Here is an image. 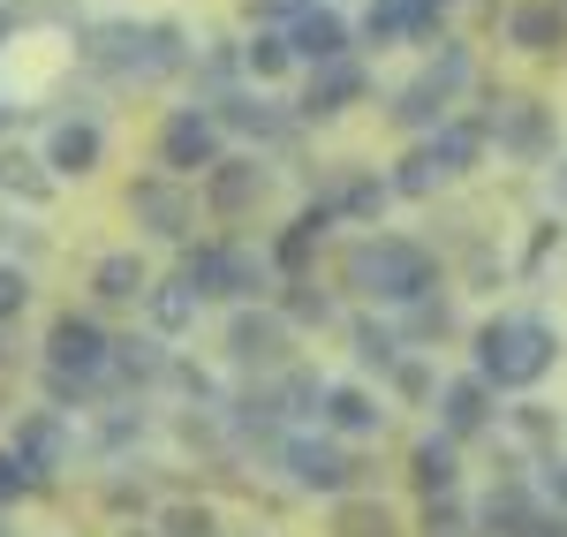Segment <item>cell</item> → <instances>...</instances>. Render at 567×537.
<instances>
[{"instance_id":"obj_1","label":"cell","mask_w":567,"mask_h":537,"mask_svg":"<svg viewBox=\"0 0 567 537\" xmlns=\"http://www.w3.org/2000/svg\"><path fill=\"white\" fill-rule=\"evenodd\" d=\"M341 272H349V288H363L371 303H416V296H432L439 288V266L424 242H409V235H363V242H349V258H341Z\"/></svg>"},{"instance_id":"obj_2","label":"cell","mask_w":567,"mask_h":537,"mask_svg":"<svg viewBox=\"0 0 567 537\" xmlns=\"http://www.w3.org/2000/svg\"><path fill=\"white\" fill-rule=\"evenodd\" d=\"M553 363H560V333H553L545 318H492V326L477 333V379L484 386L523 394V386H537Z\"/></svg>"},{"instance_id":"obj_3","label":"cell","mask_w":567,"mask_h":537,"mask_svg":"<svg viewBox=\"0 0 567 537\" xmlns=\"http://www.w3.org/2000/svg\"><path fill=\"white\" fill-rule=\"evenodd\" d=\"M130 220L144 227V235H159V242H189V227H197V197H189L175 175H144L130 189Z\"/></svg>"},{"instance_id":"obj_4","label":"cell","mask_w":567,"mask_h":537,"mask_svg":"<svg viewBox=\"0 0 567 537\" xmlns=\"http://www.w3.org/2000/svg\"><path fill=\"white\" fill-rule=\"evenodd\" d=\"M106 333L91 326V318H76V311H61L53 318V333H45V371H61V379H84V386H99L106 379Z\"/></svg>"},{"instance_id":"obj_5","label":"cell","mask_w":567,"mask_h":537,"mask_svg":"<svg viewBox=\"0 0 567 537\" xmlns=\"http://www.w3.org/2000/svg\"><path fill=\"white\" fill-rule=\"evenodd\" d=\"M69 424L53 416V409H31V416H16V440H8V454H16V469L31 477V485H45L53 469H69Z\"/></svg>"},{"instance_id":"obj_6","label":"cell","mask_w":567,"mask_h":537,"mask_svg":"<svg viewBox=\"0 0 567 537\" xmlns=\"http://www.w3.org/2000/svg\"><path fill=\"white\" fill-rule=\"evenodd\" d=\"M219 159V122L213 114H197V106H182V114H167V130H159V167L167 175H189V167H205L213 175Z\"/></svg>"},{"instance_id":"obj_7","label":"cell","mask_w":567,"mask_h":537,"mask_svg":"<svg viewBox=\"0 0 567 537\" xmlns=\"http://www.w3.org/2000/svg\"><path fill=\"white\" fill-rule=\"evenodd\" d=\"M280 469H288L303 493H349V485H355V462L333 447V440H310V432L280 440Z\"/></svg>"},{"instance_id":"obj_8","label":"cell","mask_w":567,"mask_h":537,"mask_svg":"<svg viewBox=\"0 0 567 537\" xmlns=\"http://www.w3.org/2000/svg\"><path fill=\"white\" fill-rule=\"evenodd\" d=\"M484 136H492L499 152H515V159H545V152H553V114H545L537 99H499V106L484 114Z\"/></svg>"},{"instance_id":"obj_9","label":"cell","mask_w":567,"mask_h":537,"mask_svg":"<svg viewBox=\"0 0 567 537\" xmlns=\"http://www.w3.org/2000/svg\"><path fill=\"white\" fill-rule=\"evenodd\" d=\"M227 357L243 363V371H265V363L288 357V326L272 311H235L227 318Z\"/></svg>"},{"instance_id":"obj_10","label":"cell","mask_w":567,"mask_h":537,"mask_svg":"<svg viewBox=\"0 0 567 537\" xmlns=\"http://www.w3.org/2000/svg\"><path fill=\"white\" fill-rule=\"evenodd\" d=\"M265 189H272V175H265L258 159H219L213 175H205V205L213 213H250V205H265Z\"/></svg>"},{"instance_id":"obj_11","label":"cell","mask_w":567,"mask_h":537,"mask_svg":"<svg viewBox=\"0 0 567 537\" xmlns=\"http://www.w3.org/2000/svg\"><path fill=\"white\" fill-rule=\"evenodd\" d=\"M355 99H363V69H355L349 53L310 69V91H303V114H310V122H333V114H349Z\"/></svg>"},{"instance_id":"obj_12","label":"cell","mask_w":567,"mask_h":537,"mask_svg":"<svg viewBox=\"0 0 567 537\" xmlns=\"http://www.w3.org/2000/svg\"><path fill=\"white\" fill-rule=\"evenodd\" d=\"M99 159H106L99 122H53V136H45V175H91Z\"/></svg>"},{"instance_id":"obj_13","label":"cell","mask_w":567,"mask_h":537,"mask_svg":"<svg viewBox=\"0 0 567 537\" xmlns=\"http://www.w3.org/2000/svg\"><path fill=\"white\" fill-rule=\"evenodd\" d=\"M470 530H477V537H537V530H545V515H537V499H529L523 485H499V493L477 507Z\"/></svg>"},{"instance_id":"obj_14","label":"cell","mask_w":567,"mask_h":537,"mask_svg":"<svg viewBox=\"0 0 567 537\" xmlns=\"http://www.w3.org/2000/svg\"><path fill=\"white\" fill-rule=\"evenodd\" d=\"M439 424H446V440H477L484 424H492V386H484V379L439 386Z\"/></svg>"},{"instance_id":"obj_15","label":"cell","mask_w":567,"mask_h":537,"mask_svg":"<svg viewBox=\"0 0 567 537\" xmlns=\"http://www.w3.org/2000/svg\"><path fill=\"white\" fill-rule=\"evenodd\" d=\"M318 416H326V432H341V440H371V432L386 424V409H379V394H363V386H326V402H318Z\"/></svg>"},{"instance_id":"obj_16","label":"cell","mask_w":567,"mask_h":537,"mask_svg":"<svg viewBox=\"0 0 567 537\" xmlns=\"http://www.w3.org/2000/svg\"><path fill=\"white\" fill-rule=\"evenodd\" d=\"M567 39V8L560 0H523V8H507V45H523V53H553Z\"/></svg>"},{"instance_id":"obj_17","label":"cell","mask_w":567,"mask_h":537,"mask_svg":"<svg viewBox=\"0 0 567 537\" xmlns=\"http://www.w3.org/2000/svg\"><path fill=\"white\" fill-rule=\"evenodd\" d=\"M288 53L310 61V69H318V61H341V53H349V23H341L333 8H310V16H296V31H288Z\"/></svg>"},{"instance_id":"obj_18","label":"cell","mask_w":567,"mask_h":537,"mask_svg":"<svg viewBox=\"0 0 567 537\" xmlns=\"http://www.w3.org/2000/svg\"><path fill=\"white\" fill-rule=\"evenodd\" d=\"M219 130H243V136H258V144H288V114L272 106V99H219V114H213Z\"/></svg>"},{"instance_id":"obj_19","label":"cell","mask_w":567,"mask_h":537,"mask_svg":"<svg viewBox=\"0 0 567 537\" xmlns=\"http://www.w3.org/2000/svg\"><path fill=\"white\" fill-rule=\"evenodd\" d=\"M144 288H152V272H144L136 250H106V258L91 266V296H99V303H136Z\"/></svg>"},{"instance_id":"obj_20","label":"cell","mask_w":567,"mask_h":537,"mask_svg":"<svg viewBox=\"0 0 567 537\" xmlns=\"http://www.w3.org/2000/svg\"><path fill=\"white\" fill-rule=\"evenodd\" d=\"M409 477H416V493H424V499L454 493V477H462V462H454V440H446V432L416 440V454H409Z\"/></svg>"},{"instance_id":"obj_21","label":"cell","mask_w":567,"mask_h":537,"mask_svg":"<svg viewBox=\"0 0 567 537\" xmlns=\"http://www.w3.org/2000/svg\"><path fill=\"white\" fill-rule=\"evenodd\" d=\"M182 69V23H144L136 31V84H159Z\"/></svg>"},{"instance_id":"obj_22","label":"cell","mask_w":567,"mask_h":537,"mask_svg":"<svg viewBox=\"0 0 567 537\" xmlns=\"http://www.w3.org/2000/svg\"><path fill=\"white\" fill-rule=\"evenodd\" d=\"M0 189H8L16 205H53V175H45V159L16 152V144H0Z\"/></svg>"},{"instance_id":"obj_23","label":"cell","mask_w":567,"mask_h":537,"mask_svg":"<svg viewBox=\"0 0 567 537\" xmlns=\"http://www.w3.org/2000/svg\"><path fill=\"white\" fill-rule=\"evenodd\" d=\"M144 303H152V326H159V333H189V326H197V311H205V303H197V288H189V280H152V288H144Z\"/></svg>"},{"instance_id":"obj_24","label":"cell","mask_w":567,"mask_h":537,"mask_svg":"<svg viewBox=\"0 0 567 537\" xmlns=\"http://www.w3.org/2000/svg\"><path fill=\"white\" fill-rule=\"evenodd\" d=\"M446 159H439L432 144H416V152H409V159H401V167H393V182L386 189H401V197H439V189H446Z\"/></svg>"},{"instance_id":"obj_25","label":"cell","mask_w":567,"mask_h":537,"mask_svg":"<svg viewBox=\"0 0 567 537\" xmlns=\"http://www.w3.org/2000/svg\"><path fill=\"white\" fill-rule=\"evenodd\" d=\"M136 31H144V23H106V31H91V61H99V69H114V76H136Z\"/></svg>"},{"instance_id":"obj_26","label":"cell","mask_w":567,"mask_h":537,"mask_svg":"<svg viewBox=\"0 0 567 537\" xmlns=\"http://www.w3.org/2000/svg\"><path fill=\"white\" fill-rule=\"evenodd\" d=\"M326 227H333V213H326V205H318V213H303V220L280 235V250H272V272H296V266L310 258V250L326 242Z\"/></svg>"},{"instance_id":"obj_27","label":"cell","mask_w":567,"mask_h":537,"mask_svg":"<svg viewBox=\"0 0 567 537\" xmlns=\"http://www.w3.org/2000/svg\"><path fill=\"white\" fill-rule=\"evenodd\" d=\"M159 371H167V357H159L152 341H114V349H106V379H130V386H152Z\"/></svg>"},{"instance_id":"obj_28","label":"cell","mask_w":567,"mask_h":537,"mask_svg":"<svg viewBox=\"0 0 567 537\" xmlns=\"http://www.w3.org/2000/svg\"><path fill=\"white\" fill-rule=\"evenodd\" d=\"M401 130H439L446 122V99H439L432 84H409V91H393V106H386Z\"/></svg>"},{"instance_id":"obj_29","label":"cell","mask_w":567,"mask_h":537,"mask_svg":"<svg viewBox=\"0 0 567 537\" xmlns=\"http://www.w3.org/2000/svg\"><path fill=\"white\" fill-rule=\"evenodd\" d=\"M243 69H250L258 84H272V76H288V69H296V53H288V39H280V31H258V39L243 45Z\"/></svg>"},{"instance_id":"obj_30","label":"cell","mask_w":567,"mask_h":537,"mask_svg":"<svg viewBox=\"0 0 567 537\" xmlns=\"http://www.w3.org/2000/svg\"><path fill=\"white\" fill-rule=\"evenodd\" d=\"M416 84H432L439 99H446V106H454V91L470 84V45H439V53H432V69H424V76H416Z\"/></svg>"},{"instance_id":"obj_31","label":"cell","mask_w":567,"mask_h":537,"mask_svg":"<svg viewBox=\"0 0 567 537\" xmlns=\"http://www.w3.org/2000/svg\"><path fill=\"white\" fill-rule=\"evenodd\" d=\"M333 530H341V537H393V515L379 507V499H341Z\"/></svg>"},{"instance_id":"obj_32","label":"cell","mask_w":567,"mask_h":537,"mask_svg":"<svg viewBox=\"0 0 567 537\" xmlns=\"http://www.w3.org/2000/svg\"><path fill=\"white\" fill-rule=\"evenodd\" d=\"M355 357L379 363V371H393V363H401V333L379 326V318H355Z\"/></svg>"},{"instance_id":"obj_33","label":"cell","mask_w":567,"mask_h":537,"mask_svg":"<svg viewBox=\"0 0 567 537\" xmlns=\"http://www.w3.org/2000/svg\"><path fill=\"white\" fill-rule=\"evenodd\" d=\"M272 402H280V416H318V402H326V379H318V371H288Z\"/></svg>"},{"instance_id":"obj_34","label":"cell","mask_w":567,"mask_h":537,"mask_svg":"<svg viewBox=\"0 0 567 537\" xmlns=\"http://www.w3.org/2000/svg\"><path fill=\"white\" fill-rule=\"evenodd\" d=\"M159 530L167 537H213V507L205 499H167L159 507Z\"/></svg>"},{"instance_id":"obj_35","label":"cell","mask_w":567,"mask_h":537,"mask_svg":"<svg viewBox=\"0 0 567 537\" xmlns=\"http://www.w3.org/2000/svg\"><path fill=\"white\" fill-rule=\"evenodd\" d=\"M424 537H470V507H462L454 493L424 499Z\"/></svg>"},{"instance_id":"obj_36","label":"cell","mask_w":567,"mask_h":537,"mask_svg":"<svg viewBox=\"0 0 567 537\" xmlns=\"http://www.w3.org/2000/svg\"><path fill=\"white\" fill-rule=\"evenodd\" d=\"M386 182H371V175H355L349 189H341V213H349V220H379V213H386Z\"/></svg>"},{"instance_id":"obj_37","label":"cell","mask_w":567,"mask_h":537,"mask_svg":"<svg viewBox=\"0 0 567 537\" xmlns=\"http://www.w3.org/2000/svg\"><path fill=\"white\" fill-rule=\"evenodd\" d=\"M401 31H409V16H401V0H371V8H363V39H371V45H393Z\"/></svg>"},{"instance_id":"obj_38","label":"cell","mask_w":567,"mask_h":537,"mask_svg":"<svg viewBox=\"0 0 567 537\" xmlns=\"http://www.w3.org/2000/svg\"><path fill=\"white\" fill-rule=\"evenodd\" d=\"M326 318H333V303H326L310 280H296V288H288V318H280V326H326Z\"/></svg>"},{"instance_id":"obj_39","label":"cell","mask_w":567,"mask_h":537,"mask_svg":"<svg viewBox=\"0 0 567 537\" xmlns=\"http://www.w3.org/2000/svg\"><path fill=\"white\" fill-rule=\"evenodd\" d=\"M446 326H454V311H446L439 296H416V303H409V333H424V341H439Z\"/></svg>"},{"instance_id":"obj_40","label":"cell","mask_w":567,"mask_h":537,"mask_svg":"<svg viewBox=\"0 0 567 537\" xmlns=\"http://www.w3.org/2000/svg\"><path fill=\"white\" fill-rule=\"evenodd\" d=\"M446 8H462V0H401V16H409L416 39H432L439 23H446Z\"/></svg>"},{"instance_id":"obj_41","label":"cell","mask_w":567,"mask_h":537,"mask_svg":"<svg viewBox=\"0 0 567 537\" xmlns=\"http://www.w3.org/2000/svg\"><path fill=\"white\" fill-rule=\"evenodd\" d=\"M23 303H31V280H23L16 266H0V326H8V318H23Z\"/></svg>"},{"instance_id":"obj_42","label":"cell","mask_w":567,"mask_h":537,"mask_svg":"<svg viewBox=\"0 0 567 537\" xmlns=\"http://www.w3.org/2000/svg\"><path fill=\"white\" fill-rule=\"evenodd\" d=\"M515 432H523L529 447H545V440H553V432H560V424H553V409H537V402H523V409H515Z\"/></svg>"},{"instance_id":"obj_43","label":"cell","mask_w":567,"mask_h":537,"mask_svg":"<svg viewBox=\"0 0 567 537\" xmlns=\"http://www.w3.org/2000/svg\"><path fill=\"white\" fill-rule=\"evenodd\" d=\"M393 386H401V394H409V402H424V394H432V363L401 357V363H393Z\"/></svg>"},{"instance_id":"obj_44","label":"cell","mask_w":567,"mask_h":537,"mask_svg":"<svg viewBox=\"0 0 567 537\" xmlns=\"http://www.w3.org/2000/svg\"><path fill=\"white\" fill-rule=\"evenodd\" d=\"M45 394H53V402H84L91 386H84V379H61V371H45Z\"/></svg>"},{"instance_id":"obj_45","label":"cell","mask_w":567,"mask_h":537,"mask_svg":"<svg viewBox=\"0 0 567 537\" xmlns=\"http://www.w3.org/2000/svg\"><path fill=\"white\" fill-rule=\"evenodd\" d=\"M545 499L567 507V454H560V462H545Z\"/></svg>"},{"instance_id":"obj_46","label":"cell","mask_w":567,"mask_h":537,"mask_svg":"<svg viewBox=\"0 0 567 537\" xmlns=\"http://www.w3.org/2000/svg\"><path fill=\"white\" fill-rule=\"evenodd\" d=\"M23 485H31V477H23V469H16V454L0 447V499H16V493H23Z\"/></svg>"},{"instance_id":"obj_47","label":"cell","mask_w":567,"mask_h":537,"mask_svg":"<svg viewBox=\"0 0 567 537\" xmlns=\"http://www.w3.org/2000/svg\"><path fill=\"white\" fill-rule=\"evenodd\" d=\"M545 197H553V213H560V220H567V159H560V167H553V182H545Z\"/></svg>"},{"instance_id":"obj_48","label":"cell","mask_w":567,"mask_h":537,"mask_svg":"<svg viewBox=\"0 0 567 537\" xmlns=\"http://www.w3.org/2000/svg\"><path fill=\"white\" fill-rule=\"evenodd\" d=\"M265 8H280V16H310L318 0H265Z\"/></svg>"},{"instance_id":"obj_49","label":"cell","mask_w":567,"mask_h":537,"mask_svg":"<svg viewBox=\"0 0 567 537\" xmlns=\"http://www.w3.org/2000/svg\"><path fill=\"white\" fill-rule=\"evenodd\" d=\"M8 23H16V16H8V8H0V39H8Z\"/></svg>"}]
</instances>
